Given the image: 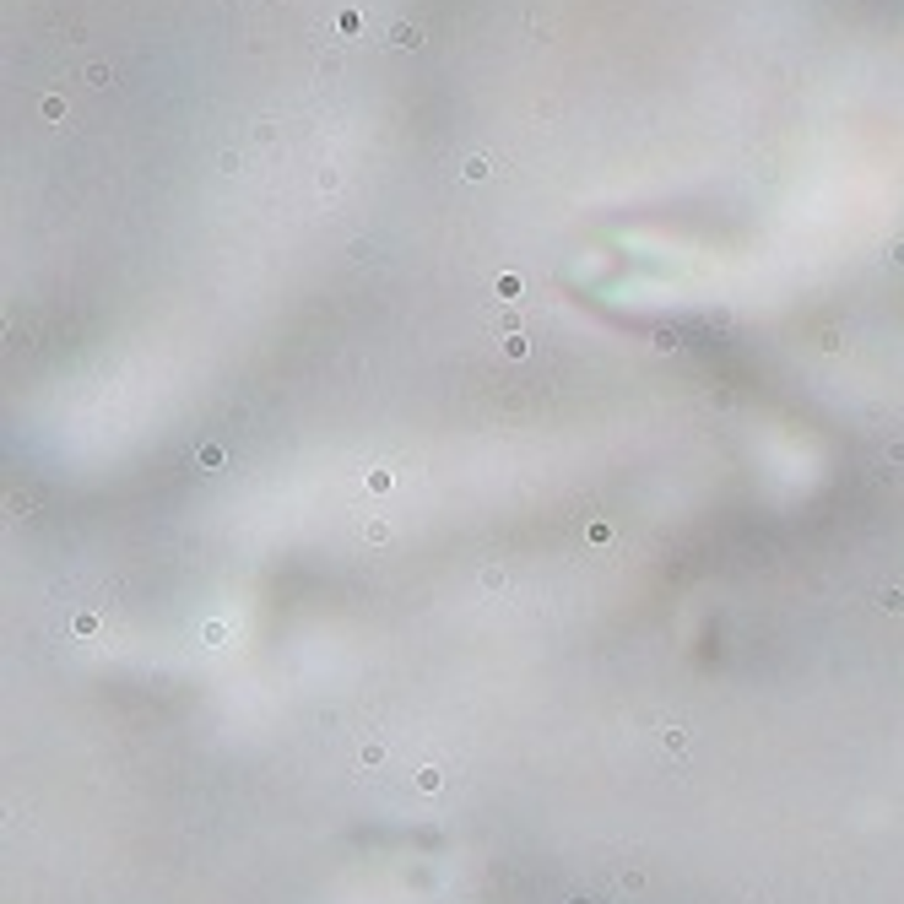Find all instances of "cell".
<instances>
[{
    "instance_id": "obj_1",
    "label": "cell",
    "mask_w": 904,
    "mask_h": 904,
    "mask_svg": "<svg viewBox=\"0 0 904 904\" xmlns=\"http://www.w3.org/2000/svg\"><path fill=\"white\" fill-rule=\"evenodd\" d=\"M493 157L488 152H472V157H460V179H472V185H482V179H493Z\"/></svg>"
},
{
    "instance_id": "obj_2",
    "label": "cell",
    "mask_w": 904,
    "mask_h": 904,
    "mask_svg": "<svg viewBox=\"0 0 904 904\" xmlns=\"http://www.w3.org/2000/svg\"><path fill=\"white\" fill-rule=\"evenodd\" d=\"M390 43H395V49H417V43H423V27H417V22H395V27H390Z\"/></svg>"
},
{
    "instance_id": "obj_3",
    "label": "cell",
    "mask_w": 904,
    "mask_h": 904,
    "mask_svg": "<svg viewBox=\"0 0 904 904\" xmlns=\"http://www.w3.org/2000/svg\"><path fill=\"white\" fill-rule=\"evenodd\" d=\"M82 82L92 87V92H103V87H114V65H103V60H92V65H87V71H82Z\"/></svg>"
},
{
    "instance_id": "obj_4",
    "label": "cell",
    "mask_w": 904,
    "mask_h": 904,
    "mask_svg": "<svg viewBox=\"0 0 904 904\" xmlns=\"http://www.w3.org/2000/svg\"><path fill=\"white\" fill-rule=\"evenodd\" d=\"M358 536H363L369 547H385V542H390V520H363V525H358Z\"/></svg>"
},
{
    "instance_id": "obj_5",
    "label": "cell",
    "mask_w": 904,
    "mask_h": 904,
    "mask_svg": "<svg viewBox=\"0 0 904 904\" xmlns=\"http://www.w3.org/2000/svg\"><path fill=\"white\" fill-rule=\"evenodd\" d=\"M482 591H488V596H504V591H509V574H504V563H488V569H482Z\"/></svg>"
},
{
    "instance_id": "obj_6",
    "label": "cell",
    "mask_w": 904,
    "mask_h": 904,
    "mask_svg": "<svg viewBox=\"0 0 904 904\" xmlns=\"http://www.w3.org/2000/svg\"><path fill=\"white\" fill-rule=\"evenodd\" d=\"M872 601H877L883 612H904V591H899V585H877V591H872Z\"/></svg>"
},
{
    "instance_id": "obj_7",
    "label": "cell",
    "mask_w": 904,
    "mask_h": 904,
    "mask_svg": "<svg viewBox=\"0 0 904 904\" xmlns=\"http://www.w3.org/2000/svg\"><path fill=\"white\" fill-rule=\"evenodd\" d=\"M38 114H43V120H65L71 108H65V98H60V92H49V98L38 103Z\"/></svg>"
},
{
    "instance_id": "obj_8",
    "label": "cell",
    "mask_w": 904,
    "mask_h": 904,
    "mask_svg": "<svg viewBox=\"0 0 904 904\" xmlns=\"http://www.w3.org/2000/svg\"><path fill=\"white\" fill-rule=\"evenodd\" d=\"M493 330H504V336H520V314H514V309H498V314H493Z\"/></svg>"
},
{
    "instance_id": "obj_9",
    "label": "cell",
    "mask_w": 904,
    "mask_h": 904,
    "mask_svg": "<svg viewBox=\"0 0 904 904\" xmlns=\"http://www.w3.org/2000/svg\"><path fill=\"white\" fill-rule=\"evenodd\" d=\"M195 460H201L206 472H217V466H223L227 455H223V444H201V455H195Z\"/></svg>"
},
{
    "instance_id": "obj_10",
    "label": "cell",
    "mask_w": 904,
    "mask_h": 904,
    "mask_svg": "<svg viewBox=\"0 0 904 904\" xmlns=\"http://www.w3.org/2000/svg\"><path fill=\"white\" fill-rule=\"evenodd\" d=\"M390 482H395V476L385 472V466H374V472H369V493H390Z\"/></svg>"
},
{
    "instance_id": "obj_11",
    "label": "cell",
    "mask_w": 904,
    "mask_h": 904,
    "mask_svg": "<svg viewBox=\"0 0 904 904\" xmlns=\"http://www.w3.org/2000/svg\"><path fill=\"white\" fill-rule=\"evenodd\" d=\"M314 185H320V195H330V190L341 185V174H336V168H320V174H314Z\"/></svg>"
},
{
    "instance_id": "obj_12",
    "label": "cell",
    "mask_w": 904,
    "mask_h": 904,
    "mask_svg": "<svg viewBox=\"0 0 904 904\" xmlns=\"http://www.w3.org/2000/svg\"><path fill=\"white\" fill-rule=\"evenodd\" d=\"M498 298H520V276H514V271L498 276Z\"/></svg>"
},
{
    "instance_id": "obj_13",
    "label": "cell",
    "mask_w": 904,
    "mask_h": 904,
    "mask_svg": "<svg viewBox=\"0 0 904 904\" xmlns=\"http://www.w3.org/2000/svg\"><path fill=\"white\" fill-rule=\"evenodd\" d=\"M525 352H531L525 336H504V358H525Z\"/></svg>"
},
{
    "instance_id": "obj_14",
    "label": "cell",
    "mask_w": 904,
    "mask_h": 904,
    "mask_svg": "<svg viewBox=\"0 0 904 904\" xmlns=\"http://www.w3.org/2000/svg\"><path fill=\"white\" fill-rule=\"evenodd\" d=\"M883 460H888V466H904V439H888V444H883Z\"/></svg>"
},
{
    "instance_id": "obj_15",
    "label": "cell",
    "mask_w": 904,
    "mask_h": 904,
    "mask_svg": "<svg viewBox=\"0 0 904 904\" xmlns=\"http://www.w3.org/2000/svg\"><path fill=\"white\" fill-rule=\"evenodd\" d=\"M217 163H223V174H239V168H244V152H223Z\"/></svg>"
},
{
    "instance_id": "obj_16",
    "label": "cell",
    "mask_w": 904,
    "mask_h": 904,
    "mask_svg": "<svg viewBox=\"0 0 904 904\" xmlns=\"http://www.w3.org/2000/svg\"><path fill=\"white\" fill-rule=\"evenodd\" d=\"M888 260H894V266H904V239H894V244H888Z\"/></svg>"
}]
</instances>
